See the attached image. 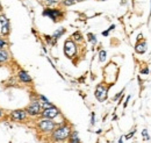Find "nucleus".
Listing matches in <instances>:
<instances>
[{
    "instance_id": "nucleus-16",
    "label": "nucleus",
    "mask_w": 151,
    "mask_h": 143,
    "mask_svg": "<svg viewBox=\"0 0 151 143\" xmlns=\"http://www.w3.org/2000/svg\"><path fill=\"white\" fill-rule=\"evenodd\" d=\"M5 25H9V20L5 14H0V26H5Z\"/></svg>"
},
{
    "instance_id": "nucleus-23",
    "label": "nucleus",
    "mask_w": 151,
    "mask_h": 143,
    "mask_svg": "<svg viewBox=\"0 0 151 143\" xmlns=\"http://www.w3.org/2000/svg\"><path fill=\"white\" fill-rule=\"evenodd\" d=\"M72 36L75 37V40H77V41H81V35H80V33H75Z\"/></svg>"
},
{
    "instance_id": "nucleus-25",
    "label": "nucleus",
    "mask_w": 151,
    "mask_h": 143,
    "mask_svg": "<svg viewBox=\"0 0 151 143\" xmlns=\"http://www.w3.org/2000/svg\"><path fill=\"white\" fill-rule=\"evenodd\" d=\"M134 134H135V130H132V133H130V134H128V135H126L124 137H126L127 140H129V139L132 137V135H134Z\"/></svg>"
},
{
    "instance_id": "nucleus-26",
    "label": "nucleus",
    "mask_w": 151,
    "mask_h": 143,
    "mask_svg": "<svg viewBox=\"0 0 151 143\" xmlns=\"http://www.w3.org/2000/svg\"><path fill=\"white\" fill-rule=\"evenodd\" d=\"M141 73H142V74H148V73H149V69H148V68L143 69V70L141 71Z\"/></svg>"
},
{
    "instance_id": "nucleus-19",
    "label": "nucleus",
    "mask_w": 151,
    "mask_h": 143,
    "mask_svg": "<svg viewBox=\"0 0 151 143\" xmlns=\"http://www.w3.org/2000/svg\"><path fill=\"white\" fill-rule=\"evenodd\" d=\"M87 37H88V41H90L92 44H96L98 40H96V37H95L94 34H92V33H88V34H87Z\"/></svg>"
},
{
    "instance_id": "nucleus-17",
    "label": "nucleus",
    "mask_w": 151,
    "mask_h": 143,
    "mask_svg": "<svg viewBox=\"0 0 151 143\" xmlns=\"http://www.w3.org/2000/svg\"><path fill=\"white\" fill-rule=\"evenodd\" d=\"M106 58H107V53H106V50H100V51H99V61L102 63V62L106 61Z\"/></svg>"
},
{
    "instance_id": "nucleus-32",
    "label": "nucleus",
    "mask_w": 151,
    "mask_h": 143,
    "mask_svg": "<svg viewBox=\"0 0 151 143\" xmlns=\"http://www.w3.org/2000/svg\"><path fill=\"white\" fill-rule=\"evenodd\" d=\"M2 5H1V1H0V14H2Z\"/></svg>"
},
{
    "instance_id": "nucleus-31",
    "label": "nucleus",
    "mask_w": 151,
    "mask_h": 143,
    "mask_svg": "<svg viewBox=\"0 0 151 143\" xmlns=\"http://www.w3.org/2000/svg\"><path fill=\"white\" fill-rule=\"evenodd\" d=\"M114 28H115V25H112V26H111V27H109V28H108V30H109V32H111V30H113Z\"/></svg>"
},
{
    "instance_id": "nucleus-33",
    "label": "nucleus",
    "mask_w": 151,
    "mask_h": 143,
    "mask_svg": "<svg viewBox=\"0 0 151 143\" xmlns=\"http://www.w3.org/2000/svg\"><path fill=\"white\" fill-rule=\"evenodd\" d=\"M122 140H123V139H122V137H121V139H120V140H119V143H123V141H122Z\"/></svg>"
},
{
    "instance_id": "nucleus-13",
    "label": "nucleus",
    "mask_w": 151,
    "mask_h": 143,
    "mask_svg": "<svg viewBox=\"0 0 151 143\" xmlns=\"http://www.w3.org/2000/svg\"><path fill=\"white\" fill-rule=\"evenodd\" d=\"M0 34L1 36H7L9 33H11V25H5V26H0Z\"/></svg>"
},
{
    "instance_id": "nucleus-15",
    "label": "nucleus",
    "mask_w": 151,
    "mask_h": 143,
    "mask_svg": "<svg viewBox=\"0 0 151 143\" xmlns=\"http://www.w3.org/2000/svg\"><path fill=\"white\" fill-rule=\"evenodd\" d=\"M44 5L48 6V7H52L57 4H60V0H43Z\"/></svg>"
},
{
    "instance_id": "nucleus-5",
    "label": "nucleus",
    "mask_w": 151,
    "mask_h": 143,
    "mask_svg": "<svg viewBox=\"0 0 151 143\" xmlns=\"http://www.w3.org/2000/svg\"><path fill=\"white\" fill-rule=\"evenodd\" d=\"M77 53V44L73 40H66L65 44H64V54L66 57L72 58L76 56Z\"/></svg>"
},
{
    "instance_id": "nucleus-10",
    "label": "nucleus",
    "mask_w": 151,
    "mask_h": 143,
    "mask_svg": "<svg viewBox=\"0 0 151 143\" xmlns=\"http://www.w3.org/2000/svg\"><path fill=\"white\" fill-rule=\"evenodd\" d=\"M135 51L137 54H144L147 51V42L144 40H142L141 42H137L135 47Z\"/></svg>"
},
{
    "instance_id": "nucleus-14",
    "label": "nucleus",
    "mask_w": 151,
    "mask_h": 143,
    "mask_svg": "<svg viewBox=\"0 0 151 143\" xmlns=\"http://www.w3.org/2000/svg\"><path fill=\"white\" fill-rule=\"evenodd\" d=\"M70 142L79 143V136H78V131L77 130L71 131V134H70Z\"/></svg>"
},
{
    "instance_id": "nucleus-3",
    "label": "nucleus",
    "mask_w": 151,
    "mask_h": 143,
    "mask_svg": "<svg viewBox=\"0 0 151 143\" xmlns=\"http://www.w3.org/2000/svg\"><path fill=\"white\" fill-rule=\"evenodd\" d=\"M43 17H48L49 19H51L52 21H58L64 17V13L63 11H60L59 8H54V7H47L44 11H43Z\"/></svg>"
},
{
    "instance_id": "nucleus-6",
    "label": "nucleus",
    "mask_w": 151,
    "mask_h": 143,
    "mask_svg": "<svg viewBox=\"0 0 151 143\" xmlns=\"http://www.w3.org/2000/svg\"><path fill=\"white\" fill-rule=\"evenodd\" d=\"M28 114L26 112V109H14L9 114V118L13 120V121H17V122H22L27 119Z\"/></svg>"
},
{
    "instance_id": "nucleus-22",
    "label": "nucleus",
    "mask_w": 151,
    "mask_h": 143,
    "mask_svg": "<svg viewBox=\"0 0 151 143\" xmlns=\"http://www.w3.org/2000/svg\"><path fill=\"white\" fill-rule=\"evenodd\" d=\"M142 135H143V137L148 141V140H150V136H149V134H148V130L147 129H143L142 130Z\"/></svg>"
},
{
    "instance_id": "nucleus-30",
    "label": "nucleus",
    "mask_w": 151,
    "mask_h": 143,
    "mask_svg": "<svg viewBox=\"0 0 151 143\" xmlns=\"http://www.w3.org/2000/svg\"><path fill=\"white\" fill-rule=\"evenodd\" d=\"M4 115H5V113H4V110H2L1 108H0V119H1V118H2Z\"/></svg>"
},
{
    "instance_id": "nucleus-27",
    "label": "nucleus",
    "mask_w": 151,
    "mask_h": 143,
    "mask_svg": "<svg viewBox=\"0 0 151 143\" xmlns=\"http://www.w3.org/2000/svg\"><path fill=\"white\" fill-rule=\"evenodd\" d=\"M102 35H104V36H108V35H109V30L107 29V30H105V32H102Z\"/></svg>"
},
{
    "instance_id": "nucleus-1",
    "label": "nucleus",
    "mask_w": 151,
    "mask_h": 143,
    "mask_svg": "<svg viewBox=\"0 0 151 143\" xmlns=\"http://www.w3.org/2000/svg\"><path fill=\"white\" fill-rule=\"evenodd\" d=\"M71 128L70 126L68 125H60L59 127H56L54 129V131L51 133V137L54 141L56 142H62V141H65L66 139L70 137V134H71Z\"/></svg>"
},
{
    "instance_id": "nucleus-18",
    "label": "nucleus",
    "mask_w": 151,
    "mask_h": 143,
    "mask_svg": "<svg viewBox=\"0 0 151 143\" xmlns=\"http://www.w3.org/2000/svg\"><path fill=\"white\" fill-rule=\"evenodd\" d=\"M75 4L76 1H73V0H60V5H63L64 7H69V6H72Z\"/></svg>"
},
{
    "instance_id": "nucleus-4",
    "label": "nucleus",
    "mask_w": 151,
    "mask_h": 143,
    "mask_svg": "<svg viewBox=\"0 0 151 143\" xmlns=\"http://www.w3.org/2000/svg\"><path fill=\"white\" fill-rule=\"evenodd\" d=\"M24 109H26L27 114H28L29 116H33V118L40 116L41 113H42V107H41L38 100H33V101H32L27 107L24 108Z\"/></svg>"
},
{
    "instance_id": "nucleus-8",
    "label": "nucleus",
    "mask_w": 151,
    "mask_h": 143,
    "mask_svg": "<svg viewBox=\"0 0 151 143\" xmlns=\"http://www.w3.org/2000/svg\"><path fill=\"white\" fill-rule=\"evenodd\" d=\"M107 92H108L107 87H105L102 84H100V85L96 86V90H95V98L100 103H102V101H105L107 99Z\"/></svg>"
},
{
    "instance_id": "nucleus-7",
    "label": "nucleus",
    "mask_w": 151,
    "mask_h": 143,
    "mask_svg": "<svg viewBox=\"0 0 151 143\" xmlns=\"http://www.w3.org/2000/svg\"><path fill=\"white\" fill-rule=\"evenodd\" d=\"M60 114V112H59V109L55 106H52V107L50 108H45V109H42V113H41V118H47V119H51V120H54V119H56L57 116Z\"/></svg>"
},
{
    "instance_id": "nucleus-29",
    "label": "nucleus",
    "mask_w": 151,
    "mask_h": 143,
    "mask_svg": "<svg viewBox=\"0 0 151 143\" xmlns=\"http://www.w3.org/2000/svg\"><path fill=\"white\" fill-rule=\"evenodd\" d=\"M94 113H92V120H91V125H94Z\"/></svg>"
},
{
    "instance_id": "nucleus-11",
    "label": "nucleus",
    "mask_w": 151,
    "mask_h": 143,
    "mask_svg": "<svg viewBox=\"0 0 151 143\" xmlns=\"http://www.w3.org/2000/svg\"><path fill=\"white\" fill-rule=\"evenodd\" d=\"M9 59V54L5 49H0V64L1 63H7Z\"/></svg>"
},
{
    "instance_id": "nucleus-20",
    "label": "nucleus",
    "mask_w": 151,
    "mask_h": 143,
    "mask_svg": "<svg viewBox=\"0 0 151 143\" xmlns=\"http://www.w3.org/2000/svg\"><path fill=\"white\" fill-rule=\"evenodd\" d=\"M7 47V41L4 38H0V49H5Z\"/></svg>"
},
{
    "instance_id": "nucleus-9",
    "label": "nucleus",
    "mask_w": 151,
    "mask_h": 143,
    "mask_svg": "<svg viewBox=\"0 0 151 143\" xmlns=\"http://www.w3.org/2000/svg\"><path fill=\"white\" fill-rule=\"evenodd\" d=\"M18 77H19V80L23 84H30L33 82V78L30 77V74L24 70H20L18 73Z\"/></svg>"
},
{
    "instance_id": "nucleus-2",
    "label": "nucleus",
    "mask_w": 151,
    "mask_h": 143,
    "mask_svg": "<svg viewBox=\"0 0 151 143\" xmlns=\"http://www.w3.org/2000/svg\"><path fill=\"white\" fill-rule=\"evenodd\" d=\"M37 128L43 131V133H52L54 129L56 128V124L54 120L51 119H47V118H41L40 120H37Z\"/></svg>"
},
{
    "instance_id": "nucleus-28",
    "label": "nucleus",
    "mask_w": 151,
    "mask_h": 143,
    "mask_svg": "<svg viewBox=\"0 0 151 143\" xmlns=\"http://www.w3.org/2000/svg\"><path fill=\"white\" fill-rule=\"evenodd\" d=\"M129 99H130V95H128V97H127V99H126V103H124V105H123L124 107L127 106V104H128V101H129Z\"/></svg>"
},
{
    "instance_id": "nucleus-21",
    "label": "nucleus",
    "mask_w": 151,
    "mask_h": 143,
    "mask_svg": "<svg viewBox=\"0 0 151 143\" xmlns=\"http://www.w3.org/2000/svg\"><path fill=\"white\" fill-rule=\"evenodd\" d=\"M38 100H40L41 103H50V101H49V99H48V98H45V97H44V95H42V94H40V95H38Z\"/></svg>"
},
{
    "instance_id": "nucleus-24",
    "label": "nucleus",
    "mask_w": 151,
    "mask_h": 143,
    "mask_svg": "<svg viewBox=\"0 0 151 143\" xmlns=\"http://www.w3.org/2000/svg\"><path fill=\"white\" fill-rule=\"evenodd\" d=\"M122 93H123V90H122V91H121L120 93H117V94H116V95L114 97V98H113V100H114V101H115V100H117V99H119V98H120V97L122 95Z\"/></svg>"
},
{
    "instance_id": "nucleus-12",
    "label": "nucleus",
    "mask_w": 151,
    "mask_h": 143,
    "mask_svg": "<svg viewBox=\"0 0 151 143\" xmlns=\"http://www.w3.org/2000/svg\"><path fill=\"white\" fill-rule=\"evenodd\" d=\"M65 32H66L65 28H59V29H57L56 32L52 34V44H55V43H56V40H58L59 37H62Z\"/></svg>"
},
{
    "instance_id": "nucleus-36",
    "label": "nucleus",
    "mask_w": 151,
    "mask_h": 143,
    "mask_svg": "<svg viewBox=\"0 0 151 143\" xmlns=\"http://www.w3.org/2000/svg\"><path fill=\"white\" fill-rule=\"evenodd\" d=\"M70 143H73V142H70Z\"/></svg>"
},
{
    "instance_id": "nucleus-34",
    "label": "nucleus",
    "mask_w": 151,
    "mask_h": 143,
    "mask_svg": "<svg viewBox=\"0 0 151 143\" xmlns=\"http://www.w3.org/2000/svg\"><path fill=\"white\" fill-rule=\"evenodd\" d=\"M99 1H107V0H99Z\"/></svg>"
},
{
    "instance_id": "nucleus-35",
    "label": "nucleus",
    "mask_w": 151,
    "mask_h": 143,
    "mask_svg": "<svg viewBox=\"0 0 151 143\" xmlns=\"http://www.w3.org/2000/svg\"><path fill=\"white\" fill-rule=\"evenodd\" d=\"M73 1H76V2H77V1H79V0H73Z\"/></svg>"
}]
</instances>
